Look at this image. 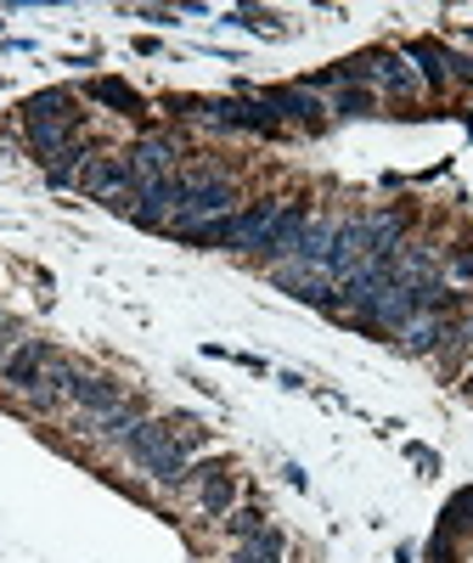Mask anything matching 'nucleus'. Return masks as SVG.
<instances>
[{"label": "nucleus", "instance_id": "obj_1", "mask_svg": "<svg viewBox=\"0 0 473 563\" xmlns=\"http://www.w3.org/2000/svg\"><path fill=\"white\" fill-rule=\"evenodd\" d=\"M180 108H193V119H204L209 130H237V135H282L276 113L254 97H186Z\"/></svg>", "mask_w": 473, "mask_h": 563}, {"label": "nucleus", "instance_id": "obj_2", "mask_svg": "<svg viewBox=\"0 0 473 563\" xmlns=\"http://www.w3.org/2000/svg\"><path fill=\"white\" fill-rule=\"evenodd\" d=\"M231 209H237V186L220 169H193L186 175V203L169 220V238H180V231H193V225H204L215 214H231Z\"/></svg>", "mask_w": 473, "mask_h": 563}, {"label": "nucleus", "instance_id": "obj_3", "mask_svg": "<svg viewBox=\"0 0 473 563\" xmlns=\"http://www.w3.org/2000/svg\"><path fill=\"white\" fill-rule=\"evenodd\" d=\"M243 97H254V102H265L271 113H276V124L282 130H305V135H321L327 124V102L321 97H310L305 85H265V90H254V85H237Z\"/></svg>", "mask_w": 473, "mask_h": 563}, {"label": "nucleus", "instance_id": "obj_4", "mask_svg": "<svg viewBox=\"0 0 473 563\" xmlns=\"http://www.w3.org/2000/svg\"><path fill=\"white\" fill-rule=\"evenodd\" d=\"M180 203H186V175H158V180H147V186L135 192L130 220L147 225V231H169V220H175Z\"/></svg>", "mask_w": 473, "mask_h": 563}, {"label": "nucleus", "instance_id": "obj_5", "mask_svg": "<svg viewBox=\"0 0 473 563\" xmlns=\"http://www.w3.org/2000/svg\"><path fill=\"white\" fill-rule=\"evenodd\" d=\"M57 361V350L52 344H45V339H23L12 355H7V366H0V384H7V389H18L23 400L45 384V366H52Z\"/></svg>", "mask_w": 473, "mask_h": 563}, {"label": "nucleus", "instance_id": "obj_6", "mask_svg": "<svg viewBox=\"0 0 473 563\" xmlns=\"http://www.w3.org/2000/svg\"><path fill=\"white\" fill-rule=\"evenodd\" d=\"M310 225V203H276V220L265 225V238H260V260H271V265H288V254H294V243H299V231Z\"/></svg>", "mask_w": 473, "mask_h": 563}, {"label": "nucleus", "instance_id": "obj_7", "mask_svg": "<svg viewBox=\"0 0 473 563\" xmlns=\"http://www.w3.org/2000/svg\"><path fill=\"white\" fill-rule=\"evenodd\" d=\"M124 158H130V175H135V186H147V180H158V175H175L180 141H175V135H141V141H135V147H130Z\"/></svg>", "mask_w": 473, "mask_h": 563}, {"label": "nucleus", "instance_id": "obj_8", "mask_svg": "<svg viewBox=\"0 0 473 563\" xmlns=\"http://www.w3.org/2000/svg\"><path fill=\"white\" fill-rule=\"evenodd\" d=\"M68 400L85 411V422H102L108 411H119V406H124V389H119L113 378H90V372H74Z\"/></svg>", "mask_w": 473, "mask_h": 563}, {"label": "nucleus", "instance_id": "obj_9", "mask_svg": "<svg viewBox=\"0 0 473 563\" xmlns=\"http://www.w3.org/2000/svg\"><path fill=\"white\" fill-rule=\"evenodd\" d=\"M23 124H85V113H79V97L68 85H52V90H34L23 102Z\"/></svg>", "mask_w": 473, "mask_h": 563}, {"label": "nucleus", "instance_id": "obj_10", "mask_svg": "<svg viewBox=\"0 0 473 563\" xmlns=\"http://www.w3.org/2000/svg\"><path fill=\"white\" fill-rule=\"evenodd\" d=\"M271 282H276L282 294L305 299V305H321V310H333V282H327L321 271H310V265H276V271H271Z\"/></svg>", "mask_w": 473, "mask_h": 563}, {"label": "nucleus", "instance_id": "obj_11", "mask_svg": "<svg viewBox=\"0 0 473 563\" xmlns=\"http://www.w3.org/2000/svg\"><path fill=\"white\" fill-rule=\"evenodd\" d=\"M372 85H384L389 97H417V90H422L417 68L400 52H389V45H377V52H372Z\"/></svg>", "mask_w": 473, "mask_h": 563}, {"label": "nucleus", "instance_id": "obj_12", "mask_svg": "<svg viewBox=\"0 0 473 563\" xmlns=\"http://www.w3.org/2000/svg\"><path fill=\"white\" fill-rule=\"evenodd\" d=\"M400 57L417 63V79L429 85V90H446V85H451V52H446L440 40H411Z\"/></svg>", "mask_w": 473, "mask_h": 563}, {"label": "nucleus", "instance_id": "obj_13", "mask_svg": "<svg viewBox=\"0 0 473 563\" xmlns=\"http://www.w3.org/2000/svg\"><path fill=\"white\" fill-rule=\"evenodd\" d=\"M85 97H90V102H102V108H113V113H124V119L147 113V102H141L124 79H108V74H102V79H90V85H85Z\"/></svg>", "mask_w": 473, "mask_h": 563}, {"label": "nucleus", "instance_id": "obj_14", "mask_svg": "<svg viewBox=\"0 0 473 563\" xmlns=\"http://www.w3.org/2000/svg\"><path fill=\"white\" fill-rule=\"evenodd\" d=\"M327 119H377V90L372 85H339L333 102H327Z\"/></svg>", "mask_w": 473, "mask_h": 563}, {"label": "nucleus", "instance_id": "obj_15", "mask_svg": "<svg viewBox=\"0 0 473 563\" xmlns=\"http://www.w3.org/2000/svg\"><path fill=\"white\" fill-rule=\"evenodd\" d=\"M446 339H451V321H446V316H417L406 333H400V350H406V355H429V350H440Z\"/></svg>", "mask_w": 473, "mask_h": 563}, {"label": "nucleus", "instance_id": "obj_16", "mask_svg": "<svg viewBox=\"0 0 473 563\" xmlns=\"http://www.w3.org/2000/svg\"><path fill=\"white\" fill-rule=\"evenodd\" d=\"M282 552H288V541H282V530H260V536H249L243 547H237V563H282Z\"/></svg>", "mask_w": 473, "mask_h": 563}, {"label": "nucleus", "instance_id": "obj_17", "mask_svg": "<svg viewBox=\"0 0 473 563\" xmlns=\"http://www.w3.org/2000/svg\"><path fill=\"white\" fill-rule=\"evenodd\" d=\"M198 501H204V512H209V519H226V512L237 507V479H231V474H220V479H209Z\"/></svg>", "mask_w": 473, "mask_h": 563}, {"label": "nucleus", "instance_id": "obj_18", "mask_svg": "<svg viewBox=\"0 0 473 563\" xmlns=\"http://www.w3.org/2000/svg\"><path fill=\"white\" fill-rule=\"evenodd\" d=\"M226 530H231L237 541H249V536L265 530V512H260V507H231V512H226Z\"/></svg>", "mask_w": 473, "mask_h": 563}, {"label": "nucleus", "instance_id": "obj_19", "mask_svg": "<svg viewBox=\"0 0 473 563\" xmlns=\"http://www.w3.org/2000/svg\"><path fill=\"white\" fill-rule=\"evenodd\" d=\"M429 563H462V547H457L451 530H435V541H429Z\"/></svg>", "mask_w": 473, "mask_h": 563}, {"label": "nucleus", "instance_id": "obj_20", "mask_svg": "<svg viewBox=\"0 0 473 563\" xmlns=\"http://www.w3.org/2000/svg\"><path fill=\"white\" fill-rule=\"evenodd\" d=\"M446 276L451 282H473V249H451L446 254Z\"/></svg>", "mask_w": 473, "mask_h": 563}, {"label": "nucleus", "instance_id": "obj_21", "mask_svg": "<svg viewBox=\"0 0 473 563\" xmlns=\"http://www.w3.org/2000/svg\"><path fill=\"white\" fill-rule=\"evenodd\" d=\"M451 79H457V85H473V57L451 52Z\"/></svg>", "mask_w": 473, "mask_h": 563}, {"label": "nucleus", "instance_id": "obj_22", "mask_svg": "<svg viewBox=\"0 0 473 563\" xmlns=\"http://www.w3.org/2000/svg\"><path fill=\"white\" fill-rule=\"evenodd\" d=\"M0 333H18V321H12L7 310H0Z\"/></svg>", "mask_w": 473, "mask_h": 563}]
</instances>
